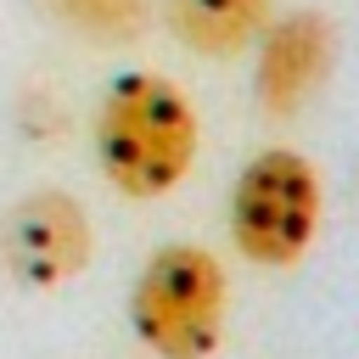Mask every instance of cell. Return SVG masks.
<instances>
[{
    "label": "cell",
    "mask_w": 359,
    "mask_h": 359,
    "mask_svg": "<svg viewBox=\"0 0 359 359\" xmlns=\"http://www.w3.org/2000/svg\"><path fill=\"white\" fill-rule=\"evenodd\" d=\"M275 0H163L168 34L191 56H241L264 34Z\"/></svg>",
    "instance_id": "obj_6"
},
{
    "label": "cell",
    "mask_w": 359,
    "mask_h": 359,
    "mask_svg": "<svg viewBox=\"0 0 359 359\" xmlns=\"http://www.w3.org/2000/svg\"><path fill=\"white\" fill-rule=\"evenodd\" d=\"M196 107L163 73H123L95 112V163L118 196L157 202L196 163Z\"/></svg>",
    "instance_id": "obj_1"
},
{
    "label": "cell",
    "mask_w": 359,
    "mask_h": 359,
    "mask_svg": "<svg viewBox=\"0 0 359 359\" xmlns=\"http://www.w3.org/2000/svg\"><path fill=\"white\" fill-rule=\"evenodd\" d=\"M337 62V28L325 11H286L269 17L252 39V95L264 118H297Z\"/></svg>",
    "instance_id": "obj_5"
},
{
    "label": "cell",
    "mask_w": 359,
    "mask_h": 359,
    "mask_svg": "<svg viewBox=\"0 0 359 359\" xmlns=\"http://www.w3.org/2000/svg\"><path fill=\"white\" fill-rule=\"evenodd\" d=\"M320 213H325L320 168L286 146L247 157V168L230 185V241L258 269H292L314 247Z\"/></svg>",
    "instance_id": "obj_3"
},
{
    "label": "cell",
    "mask_w": 359,
    "mask_h": 359,
    "mask_svg": "<svg viewBox=\"0 0 359 359\" xmlns=\"http://www.w3.org/2000/svg\"><path fill=\"white\" fill-rule=\"evenodd\" d=\"M95 258V230L79 196L28 191L0 213V269L28 292H56L79 280Z\"/></svg>",
    "instance_id": "obj_4"
},
{
    "label": "cell",
    "mask_w": 359,
    "mask_h": 359,
    "mask_svg": "<svg viewBox=\"0 0 359 359\" xmlns=\"http://www.w3.org/2000/svg\"><path fill=\"white\" fill-rule=\"evenodd\" d=\"M230 275L196 241L157 247L129 292V325L151 359H213L224 342Z\"/></svg>",
    "instance_id": "obj_2"
},
{
    "label": "cell",
    "mask_w": 359,
    "mask_h": 359,
    "mask_svg": "<svg viewBox=\"0 0 359 359\" xmlns=\"http://www.w3.org/2000/svg\"><path fill=\"white\" fill-rule=\"evenodd\" d=\"M45 11L95 45H129L151 22V0H45Z\"/></svg>",
    "instance_id": "obj_7"
}]
</instances>
